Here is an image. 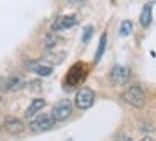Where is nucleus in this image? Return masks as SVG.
Wrapping results in <instances>:
<instances>
[{
  "label": "nucleus",
  "mask_w": 156,
  "mask_h": 141,
  "mask_svg": "<svg viewBox=\"0 0 156 141\" xmlns=\"http://www.w3.org/2000/svg\"><path fill=\"white\" fill-rule=\"evenodd\" d=\"M94 104V91L89 87H82L76 94V106L79 109H89Z\"/></svg>",
  "instance_id": "nucleus-2"
},
{
  "label": "nucleus",
  "mask_w": 156,
  "mask_h": 141,
  "mask_svg": "<svg viewBox=\"0 0 156 141\" xmlns=\"http://www.w3.org/2000/svg\"><path fill=\"white\" fill-rule=\"evenodd\" d=\"M45 106V101L44 99H34L30 103V106L27 107V111H25V116L30 118V116H35L37 113H41V109Z\"/></svg>",
  "instance_id": "nucleus-10"
},
{
  "label": "nucleus",
  "mask_w": 156,
  "mask_h": 141,
  "mask_svg": "<svg viewBox=\"0 0 156 141\" xmlns=\"http://www.w3.org/2000/svg\"><path fill=\"white\" fill-rule=\"evenodd\" d=\"M151 19H153V5L151 3H146V5L143 7L141 15H139V22H141L143 27H148L149 24H151Z\"/></svg>",
  "instance_id": "nucleus-9"
},
{
  "label": "nucleus",
  "mask_w": 156,
  "mask_h": 141,
  "mask_svg": "<svg viewBox=\"0 0 156 141\" xmlns=\"http://www.w3.org/2000/svg\"><path fill=\"white\" fill-rule=\"evenodd\" d=\"M55 119L52 118V114L49 116V114H39L35 119L30 121V124H29V128H30L32 131H35V133H39V131H47L51 129L52 126H54Z\"/></svg>",
  "instance_id": "nucleus-4"
},
{
  "label": "nucleus",
  "mask_w": 156,
  "mask_h": 141,
  "mask_svg": "<svg viewBox=\"0 0 156 141\" xmlns=\"http://www.w3.org/2000/svg\"><path fill=\"white\" fill-rule=\"evenodd\" d=\"M129 76H131V70L126 66H114L111 70V81L116 84V86H122L129 81Z\"/></svg>",
  "instance_id": "nucleus-5"
},
{
  "label": "nucleus",
  "mask_w": 156,
  "mask_h": 141,
  "mask_svg": "<svg viewBox=\"0 0 156 141\" xmlns=\"http://www.w3.org/2000/svg\"><path fill=\"white\" fill-rule=\"evenodd\" d=\"M4 128L9 131V133L20 134L22 131L25 129V124L22 123L20 119H17V118H12V116H9L7 119H5V123H4Z\"/></svg>",
  "instance_id": "nucleus-7"
},
{
  "label": "nucleus",
  "mask_w": 156,
  "mask_h": 141,
  "mask_svg": "<svg viewBox=\"0 0 156 141\" xmlns=\"http://www.w3.org/2000/svg\"><path fill=\"white\" fill-rule=\"evenodd\" d=\"M27 69L32 70L34 74H37V76H41V77H45V76H51L52 74V67L51 66H44L41 60H32V62L27 66Z\"/></svg>",
  "instance_id": "nucleus-8"
},
{
  "label": "nucleus",
  "mask_w": 156,
  "mask_h": 141,
  "mask_svg": "<svg viewBox=\"0 0 156 141\" xmlns=\"http://www.w3.org/2000/svg\"><path fill=\"white\" fill-rule=\"evenodd\" d=\"M72 113V103L69 99H62L52 107V118L55 121H66Z\"/></svg>",
  "instance_id": "nucleus-3"
},
{
  "label": "nucleus",
  "mask_w": 156,
  "mask_h": 141,
  "mask_svg": "<svg viewBox=\"0 0 156 141\" xmlns=\"http://www.w3.org/2000/svg\"><path fill=\"white\" fill-rule=\"evenodd\" d=\"M106 37H108V34L104 32L101 35V39H99V45H98V52H96L94 62H99V60H101V57H102V54H104V50H106Z\"/></svg>",
  "instance_id": "nucleus-11"
},
{
  "label": "nucleus",
  "mask_w": 156,
  "mask_h": 141,
  "mask_svg": "<svg viewBox=\"0 0 156 141\" xmlns=\"http://www.w3.org/2000/svg\"><path fill=\"white\" fill-rule=\"evenodd\" d=\"M116 141H133V138L128 136V134H119V136L116 138Z\"/></svg>",
  "instance_id": "nucleus-15"
},
{
  "label": "nucleus",
  "mask_w": 156,
  "mask_h": 141,
  "mask_svg": "<svg viewBox=\"0 0 156 141\" xmlns=\"http://www.w3.org/2000/svg\"><path fill=\"white\" fill-rule=\"evenodd\" d=\"M122 99H124V103H128L129 106H133V107H143L146 103V94H144V91H143L141 86L134 84V86L128 87V89L122 92Z\"/></svg>",
  "instance_id": "nucleus-1"
},
{
  "label": "nucleus",
  "mask_w": 156,
  "mask_h": 141,
  "mask_svg": "<svg viewBox=\"0 0 156 141\" xmlns=\"http://www.w3.org/2000/svg\"><path fill=\"white\" fill-rule=\"evenodd\" d=\"M57 40H59V37L55 35V34H47V35H45V47H47V49H54Z\"/></svg>",
  "instance_id": "nucleus-13"
},
{
  "label": "nucleus",
  "mask_w": 156,
  "mask_h": 141,
  "mask_svg": "<svg viewBox=\"0 0 156 141\" xmlns=\"http://www.w3.org/2000/svg\"><path fill=\"white\" fill-rule=\"evenodd\" d=\"M91 35H92V27H86L84 34H82V42L87 44L89 40H91Z\"/></svg>",
  "instance_id": "nucleus-14"
},
{
  "label": "nucleus",
  "mask_w": 156,
  "mask_h": 141,
  "mask_svg": "<svg viewBox=\"0 0 156 141\" xmlns=\"http://www.w3.org/2000/svg\"><path fill=\"white\" fill-rule=\"evenodd\" d=\"M67 2L71 3V5H76V7H77V5H82L86 0H67Z\"/></svg>",
  "instance_id": "nucleus-16"
},
{
  "label": "nucleus",
  "mask_w": 156,
  "mask_h": 141,
  "mask_svg": "<svg viewBox=\"0 0 156 141\" xmlns=\"http://www.w3.org/2000/svg\"><path fill=\"white\" fill-rule=\"evenodd\" d=\"M77 25V15L71 13V15H62L52 24V30H66V29H71V27Z\"/></svg>",
  "instance_id": "nucleus-6"
},
{
  "label": "nucleus",
  "mask_w": 156,
  "mask_h": 141,
  "mask_svg": "<svg viewBox=\"0 0 156 141\" xmlns=\"http://www.w3.org/2000/svg\"><path fill=\"white\" fill-rule=\"evenodd\" d=\"M131 32H133V24L129 22V20H124V22L121 24V27H119V35L128 37V35H131Z\"/></svg>",
  "instance_id": "nucleus-12"
},
{
  "label": "nucleus",
  "mask_w": 156,
  "mask_h": 141,
  "mask_svg": "<svg viewBox=\"0 0 156 141\" xmlns=\"http://www.w3.org/2000/svg\"><path fill=\"white\" fill-rule=\"evenodd\" d=\"M141 141H153V139H151V138H143Z\"/></svg>",
  "instance_id": "nucleus-17"
}]
</instances>
